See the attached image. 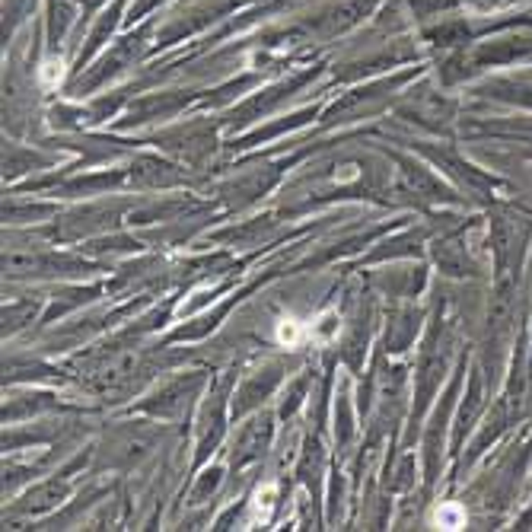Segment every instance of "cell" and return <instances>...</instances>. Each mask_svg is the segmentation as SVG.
I'll use <instances>...</instances> for the list:
<instances>
[{"mask_svg":"<svg viewBox=\"0 0 532 532\" xmlns=\"http://www.w3.org/2000/svg\"><path fill=\"white\" fill-rule=\"evenodd\" d=\"M300 338H303V325L296 322V319H284V322L278 325V341H281V345L296 347L300 345Z\"/></svg>","mask_w":532,"mask_h":532,"instance_id":"cell-1","label":"cell"}]
</instances>
